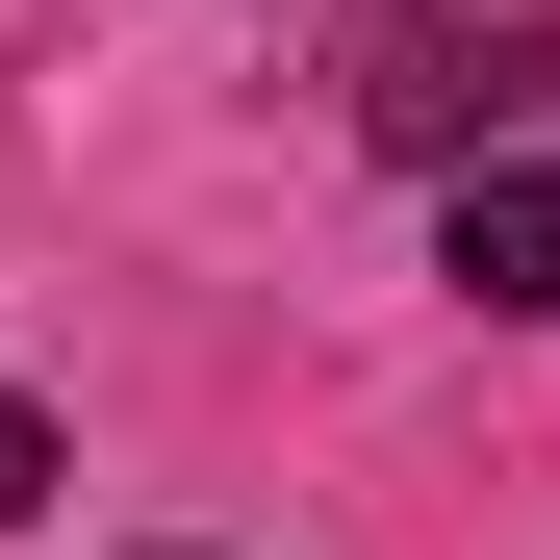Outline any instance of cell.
<instances>
[{
    "mask_svg": "<svg viewBox=\"0 0 560 560\" xmlns=\"http://www.w3.org/2000/svg\"><path fill=\"white\" fill-rule=\"evenodd\" d=\"M433 255H458V306H510V331H560V153H485Z\"/></svg>",
    "mask_w": 560,
    "mask_h": 560,
    "instance_id": "6da1fadb",
    "label": "cell"
},
{
    "mask_svg": "<svg viewBox=\"0 0 560 560\" xmlns=\"http://www.w3.org/2000/svg\"><path fill=\"white\" fill-rule=\"evenodd\" d=\"M0 510H51V408H0Z\"/></svg>",
    "mask_w": 560,
    "mask_h": 560,
    "instance_id": "7a4b0ae2",
    "label": "cell"
}]
</instances>
